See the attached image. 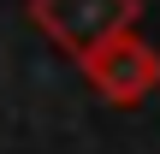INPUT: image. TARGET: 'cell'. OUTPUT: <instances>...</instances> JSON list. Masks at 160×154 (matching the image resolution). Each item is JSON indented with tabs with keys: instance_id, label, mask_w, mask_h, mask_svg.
<instances>
[{
	"instance_id": "cell-1",
	"label": "cell",
	"mask_w": 160,
	"mask_h": 154,
	"mask_svg": "<svg viewBox=\"0 0 160 154\" xmlns=\"http://www.w3.org/2000/svg\"><path fill=\"white\" fill-rule=\"evenodd\" d=\"M142 0H30V18L71 53V59H89L95 47H107L113 36H125L137 24Z\"/></svg>"
},
{
	"instance_id": "cell-2",
	"label": "cell",
	"mask_w": 160,
	"mask_h": 154,
	"mask_svg": "<svg viewBox=\"0 0 160 154\" xmlns=\"http://www.w3.org/2000/svg\"><path fill=\"white\" fill-rule=\"evenodd\" d=\"M83 71H89V83H95V95L113 101V107H137V101H148L160 89V53L137 30H125V36H113L107 47H95V53L83 59Z\"/></svg>"
}]
</instances>
